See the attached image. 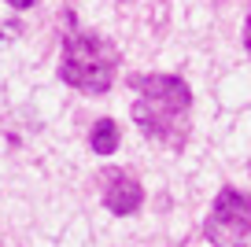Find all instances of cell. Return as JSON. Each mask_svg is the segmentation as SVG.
Returning <instances> with one entry per match:
<instances>
[{
	"label": "cell",
	"instance_id": "6da1fadb",
	"mask_svg": "<svg viewBox=\"0 0 251 247\" xmlns=\"http://www.w3.org/2000/svg\"><path fill=\"white\" fill-rule=\"evenodd\" d=\"M115 67H118V52L96 33H67L63 37V67L59 77L67 85L81 89L89 96H100L115 85Z\"/></svg>",
	"mask_w": 251,
	"mask_h": 247
},
{
	"label": "cell",
	"instance_id": "7a4b0ae2",
	"mask_svg": "<svg viewBox=\"0 0 251 247\" xmlns=\"http://www.w3.org/2000/svg\"><path fill=\"white\" fill-rule=\"evenodd\" d=\"M203 236L214 247H240L251 236V196L226 185L203 222Z\"/></svg>",
	"mask_w": 251,
	"mask_h": 247
},
{
	"label": "cell",
	"instance_id": "3957f363",
	"mask_svg": "<svg viewBox=\"0 0 251 247\" xmlns=\"http://www.w3.org/2000/svg\"><path fill=\"white\" fill-rule=\"evenodd\" d=\"M133 122L141 125V133H144L148 140H159V144L174 148V151H177V148L185 144V137H188L185 115H177V111H166V107H159V103L144 100V96L133 103Z\"/></svg>",
	"mask_w": 251,
	"mask_h": 247
},
{
	"label": "cell",
	"instance_id": "277c9868",
	"mask_svg": "<svg viewBox=\"0 0 251 247\" xmlns=\"http://www.w3.org/2000/svg\"><path fill=\"white\" fill-rule=\"evenodd\" d=\"M129 85L141 89L144 100L159 103V107H166V111H177V115H185L188 103H192V89H188L185 77H177V74H144V77H129Z\"/></svg>",
	"mask_w": 251,
	"mask_h": 247
},
{
	"label": "cell",
	"instance_id": "5b68a950",
	"mask_svg": "<svg viewBox=\"0 0 251 247\" xmlns=\"http://www.w3.org/2000/svg\"><path fill=\"white\" fill-rule=\"evenodd\" d=\"M111 181L115 185L103 188V207L111 210V214L126 218V214H137L144 203V188L137 185L133 177H126V173H111Z\"/></svg>",
	"mask_w": 251,
	"mask_h": 247
},
{
	"label": "cell",
	"instance_id": "8992f818",
	"mask_svg": "<svg viewBox=\"0 0 251 247\" xmlns=\"http://www.w3.org/2000/svg\"><path fill=\"white\" fill-rule=\"evenodd\" d=\"M118 125L111 122V118H100V122L93 125V133H89V144H93V151L96 155H115V148H118Z\"/></svg>",
	"mask_w": 251,
	"mask_h": 247
},
{
	"label": "cell",
	"instance_id": "52a82bcc",
	"mask_svg": "<svg viewBox=\"0 0 251 247\" xmlns=\"http://www.w3.org/2000/svg\"><path fill=\"white\" fill-rule=\"evenodd\" d=\"M244 48H248V55H251V11H248V19H244Z\"/></svg>",
	"mask_w": 251,
	"mask_h": 247
},
{
	"label": "cell",
	"instance_id": "ba28073f",
	"mask_svg": "<svg viewBox=\"0 0 251 247\" xmlns=\"http://www.w3.org/2000/svg\"><path fill=\"white\" fill-rule=\"evenodd\" d=\"M19 33V23H11V26H0V41H11Z\"/></svg>",
	"mask_w": 251,
	"mask_h": 247
},
{
	"label": "cell",
	"instance_id": "9c48e42d",
	"mask_svg": "<svg viewBox=\"0 0 251 247\" xmlns=\"http://www.w3.org/2000/svg\"><path fill=\"white\" fill-rule=\"evenodd\" d=\"M11 8H19V11H26V8H33V0H8Z\"/></svg>",
	"mask_w": 251,
	"mask_h": 247
}]
</instances>
